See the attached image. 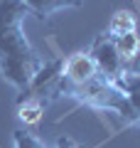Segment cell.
Returning a JSON list of instances; mask_svg holds the SVG:
<instances>
[{
    "label": "cell",
    "instance_id": "cell-2",
    "mask_svg": "<svg viewBox=\"0 0 140 148\" xmlns=\"http://www.w3.org/2000/svg\"><path fill=\"white\" fill-rule=\"evenodd\" d=\"M62 99H74L79 106H88V109L113 111L123 119V123L128 121V114H130L128 94L118 86H113L111 82H106L103 77H93L91 82L79 84V86H64Z\"/></svg>",
    "mask_w": 140,
    "mask_h": 148
},
{
    "label": "cell",
    "instance_id": "cell-8",
    "mask_svg": "<svg viewBox=\"0 0 140 148\" xmlns=\"http://www.w3.org/2000/svg\"><path fill=\"white\" fill-rule=\"evenodd\" d=\"M42 116H44V106L35 104V101H20V104H17V119H20L25 126L39 123Z\"/></svg>",
    "mask_w": 140,
    "mask_h": 148
},
{
    "label": "cell",
    "instance_id": "cell-1",
    "mask_svg": "<svg viewBox=\"0 0 140 148\" xmlns=\"http://www.w3.org/2000/svg\"><path fill=\"white\" fill-rule=\"evenodd\" d=\"M27 15H32V10L22 0H0V74L17 91L44 67V57L25 35Z\"/></svg>",
    "mask_w": 140,
    "mask_h": 148
},
{
    "label": "cell",
    "instance_id": "cell-11",
    "mask_svg": "<svg viewBox=\"0 0 140 148\" xmlns=\"http://www.w3.org/2000/svg\"><path fill=\"white\" fill-rule=\"evenodd\" d=\"M57 148H86V146L76 143L74 138H69V136H59L57 138Z\"/></svg>",
    "mask_w": 140,
    "mask_h": 148
},
{
    "label": "cell",
    "instance_id": "cell-9",
    "mask_svg": "<svg viewBox=\"0 0 140 148\" xmlns=\"http://www.w3.org/2000/svg\"><path fill=\"white\" fill-rule=\"evenodd\" d=\"M12 143H15V148H47V143L42 138H37L35 133L22 131V128L12 131Z\"/></svg>",
    "mask_w": 140,
    "mask_h": 148
},
{
    "label": "cell",
    "instance_id": "cell-10",
    "mask_svg": "<svg viewBox=\"0 0 140 148\" xmlns=\"http://www.w3.org/2000/svg\"><path fill=\"white\" fill-rule=\"evenodd\" d=\"M123 77H125V79L140 77V49H138L130 59H125V62H123Z\"/></svg>",
    "mask_w": 140,
    "mask_h": 148
},
{
    "label": "cell",
    "instance_id": "cell-7",
    "mask_svg": "<svg viewBox=\"0 0 140 148\" xmlns=\"http://www.w3.org/2000/svg\"><path fill=\"white\" fill-rule=\"evenodd\" d=\"M113 42H116V49H118L120 59L125 62V59H130L140 49V35H138V30L125 32V35H120V37H113Z\"/></svg>",
    "mask_w": 140,
    "mask_h": 148
},
{
    "label": "cell",
    "instance_id": "cell-5",
    "mask_svg": "<svg viewBox=\"0 0 140 148\" xmlns=\"http://www.w3.org/2000/svg\"><path fill=\"white\" fill-rule=\"evenodd\" d=\"M22 3L39 20H47L49 15H54L59 10H67V8H81L84 5V0H22Z\"/></svg>",
    "mask_w": 140,
    "mask_h": 148
},
{
    "label": "cell",
    "instance_id": "cell-4",
    "mask_svg": "<svg viewBox=\"0 0 140 148\" xmlns=\"http://www.w3.org/2000/svg\"><path fill=\"white\" fill-rule=\"evenodd\" d=\"M93 77H99L96 64H93L91 54L86 52H74L69 57H62V84H59V96H62L64 86H79L91 82Z\"/></svg>",
    "mask_w": 140,
    "mask_h": 148
},
{
    "label": "cell",
    "instance_id": "cell-3",
    "mask_svg": "<svg viewBox=\"0 0 140 148\" xmlns=\"http://www.w3.org/2000/svg\"><path fill=\"white\" fill-rule=\"evenodd\" d=\"M93 64H96V72L99 77H103L106 82H111L113 86L125 91V77H123V59H120L118 49H116L113 37H108L106 32L93 37L91 47H88Z\"/></svg>",
    "mask_w": 140,
    "mask_h": 148
},
{
    "label": "cell",
    "instance_id": "cell-6",
    "mask_svg": "<svg viewBox=\"0 0 140 148\" xmlns=\"http://www.w3.org/2000/svg\"><path fill=\"white\" fill-rule=\"evenodd\" d=\"M135 30H138V15L133 10H128V8H123V10L113 12V17L108 20V25H106L103 32L108 37H120L125 32H135Z\"/></svg>",
    "mask_w": 140,
    "mask_h": 148
}]
</instances>
